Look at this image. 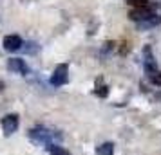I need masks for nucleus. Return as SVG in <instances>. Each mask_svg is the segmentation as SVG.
Listing matches in <instances>:
<instances>
[{
	"mask_svg": "<svg viewBox=\"0 0 161 155\" xmlns=\"http://www.w3.org/2000/svg\"><path fill=\"white\" fill-rule=\"evenodd\" d=\"M29 137H31V141L36 142V144H45V146H49L53 137H54V133L49 132L44 126H35L33 130H29Z\"/></svg>",
	"mask_w": 161,
	"mask_h": 155,
	"instance_id": "f257e3e1",
	"label": "nucleus"
},
{
	"mask_svg": "<svg viewBox=\"0 0 161 155\" xmlns=\"http://www.w3.org/2000/svg\"><path fill=\"white\" fill-rule=\"evenodd\" d=\"M67 80H69V67L65 65V63H60V65H56V69L53 70L51 74V85L53 87H62V85H65Z\"/></svg>",
	"mask_w": 161,
	"mask_h": 155,
	"instance_id": "f03ea898",
	"label": "nucleus"
},
{
	"mask_svg": "<svg viewBox=\"0 0 161 155\" xmlns=\"http://www.w3.org/2000/svg\"><path fill=\"white\" fill-rule=\"evenodd\" d=\"M18 126H20V117H18V114H8V116L2 117V130H4V135H6V137L13 135V133L18 130Z\"/></svg>",
	"mask_w": 161,
	"mask_h": 155,
	"instance_id": "7ed1b4c3",
	"label": "nucleus"
},
{
	"mask_svg": "<svg viewBox=\"0 0 161 155\" xmlns=\"http://www.w3.org/2000/svg\"><path fill=\"white\" fill-rule=\"evenodd\" d=\"M143 67H145V74L148 78L158 72V63H156V58H154V54H152L150 45L143 47Z\"/></svg>",
	"mask_w": 161,
	"mask_h": 155,
	"instance_id": "20e7f679",
	"label": "nucleus"
},
{
	"mask_svg": "<svg viewBox=\"0 0 161 155\" xmlns=\"http://www.w3.org/2000/svg\"><path fill=\"white\" fill-rule=\"evenodd\" d=\"M2 45H4V51L16 52V51L22 49L24 40L18 36V34H8V36H4V40H2Z\"/></svg>",
	"mask_w": 161,
	"mask_h": 155,
	"instance_id": "39448f33",
	"label": "nucleus"
},
{
	"mask_svg": "<svg viewBox=\"0 0 161 155\" xmlns=\"http://www.w3.org/2000/svg\"><path fill=\"white\" fill-rule=\"evenodd\" d=\"M8 70H11L15 74H20V76H25V74H29V67H27V63L22 58H9Z\"/></svg>",
	"mask_w": 161,
	"mask_h": 155,
	"instance_id": "423d86ee",
	"label": "nucleus"
},
{
	"mask_svg": "<svg viewBox=\"0 0 161 155\" xmlns=\"http://www.w3.org/2000/svg\"><path fill=\"white\" fill-rule=\"evenodd\" d=\"M154 13H156V11L150 9V8H132L130 11H129V18L138 23V22H141V20L148 18V16H152Z\"/></svg>",
	"mask_w": 161,
	"mask_h": 155,
	"instance_id": "0eeeda50",
	"label": "nucleus"
},
{
	"mask_svg": "<svg viewBox=\"0 0 161 155\" xmlns=\"http://www.w3.org/2000/svg\"><path fill=\"white\" fill-rule=\"evenodd\" d=\"M159 23H161V16L158 15V13H154L152 16H148V18H145V20L138 22L136 23V27H138V31H148V29L158 27Z\"/></svg>",
	"mask_w": 161,
	"mask_h": 155,
	"instance_id": "6e6552de",
	"label": "nucleus"
},
{
	"mask_svg": "<svg viewBox=\"0 0 161 155\" xmlns=\"http://www.w3.org/2000/svg\"><path fill=\"white\" fill-rule=\"evenodd\" d=\"M114 150H116V146H114V142L112 141H105V142H102L100 146H96V155H114Z\"/></svg>",
	"mask_w": 161,
	"mask_h": 155,
	"instance_id": "1a4fd4ad",
	"label": "nucleus"
},
{
	"mask_svg": "<svg viewBox=\"0 0 161 155\" xmlns=\"http://www.w3.org/2000/svg\"><path fill=\"white\" fill-rule=\"evenodd\" d=\"M129 6L132 8H150V9H156L159 4L158 2H154V0H125Z\"/></svg>",
	"mask_w": 161,
	"mask_h": 155,
	"instance_id": "9d476101",
	"label": "nucleus"
},
{
	"mask_svg": "<svg viewBox=\"0 0 161 155\" xmlns=\"http://www.w3.org/2000/svg\"><path fill=\"white\" fill-rule=\"evenodd\" d=\"M47 152H49V155H71L69 150H65V148L60 146V144H54V142H51L47 146Z\"/></svg>",
	"mask_w": 161,
	"mask_h": 155,
	"instance_id": "9b49d317",
	"label": "nucleus"
},
{
	"mask_svg": "<svg viewBox=\"0 0 161 155\" xmlns=\"http://www.w3.org/2000/svg\"><path fill=\"white\" fill-rule=\"evenodd\" d=\"M25 47H24V51L27 52V54H36L38 49H40V45L36 44V42H25Z\"/></svg>",
	"mask_w": 161,
	"mask_h": 155,
	"instance_id": "f8f14e48",
	"label": "nucleus"
},
{
	"mask_svg": "<svg viewBox=\"0 0 161 155\" xmlns=\"http://www.w3.org/2000/svg\"><path fill=\"white\" fill-rule=\"evenodd\" d=\"M96 96H100V97H107V96H109V87H107V85L96 87Z\"/></svg>",
	"mask_w": 161,
	"mask_h": 155,
	"instance_id": "ddd939ff",
	"label": "nucleus"
},
{
	"mask_svg": "<svg viewBox=\"0 0 161 155\" xmlns=\"http://www.w3.org/2000/svg\"><path fill=\"white\" fill-rule=\"evenodd\" d=\"M148 80L152 81V85H156V87H161V70H158L156 74H152Z\"/></svg>",
	"mask_w": 161,
	"mask_h": 155,
	"instance_id": "4468645a",
	"label": "nucleus"
},
{
	"mask_svg": "<svg viewBox=\"0 0 161 155\" xmlns=\"http://www.w3.org/2000/svg\"><path fill=\"white\" fill-rule=\"evenodd\" d=\"M4 89H6V83L0 80V92H4Z\"/></svg>",
	"mask_w": 161,
	"mask_h": 155,
	"instance_id": "2eb2a0df",
	"label": "nucleus"
}]
</instances>
